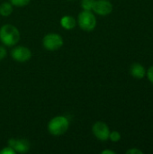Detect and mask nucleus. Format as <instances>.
Returning <instances> with one entry per match:
<instances>
[{"instance_id":"obj_17","label":"nucleus","mask_w":153,"mask_h":154,"mask_svg":"<svg viewBox=\"0 0 153 154\" xmlns=\"http://www.w3.org/2000/svg\"><path fill=\"white\" fill-rule=\"evenodd\" d=\"M146 76H147L148 79L153 84V66L150 67L149 69L146 71Z\"/></svg>"},{"instance_id":"obj_10","label":"nucleus","mask_w":153,"mask_h":154,"mask_svg":"<svg viewBox=\"0 0 153 154\" xmlns=\"http://www.w3.org/2000/svg\"><path fill=\"white\" fill-rule=\"evenodd\" d=\"M60 25L65 30H72L77 25V20L71 15H64L60 19Z\"/></svg>"},{"instance_id":"obj_15","label":"nucleus","mask_w":153,"mask_h":154,"mask_svg":"<svg viewBox=\"0 0 153 154\" xmlns=\"http://www.w3.org/2000/svg\"><path fill=\"white\" fill-rule=\"evenodd\" d=\"M0 154H15V152L10 146H8V147H5L4 149H2L0 151Z\"/></svg>"},{"instance_id":"obj_18","label":"nucleus","mask_w":153,"mask_h":154,"mask_svg":"<svg viewBox=\"0 0 153 154\" xmlns=\"http://www.w3.org/2000/svg\"><path fill=\"white\" fill-rule=\"evenodd\" d=\"M126 154H143V152L136 148H132L126 151Z\"/></svg>"},{"instance_id":"obj_11","label":"nucleus","mask_w":153,"mask_h":154,"mask_svg":"<svg viewBox=\"0 0 153 154\" xmlns=\"http://www.w3.org/2000/svg\"><path fill=\"white\" fill-rule=\"evenodd\" d=\"M13 5L10 2H4L0 5V15L7 17L13 13Z\"/></svg>"},{"instance_id":"obj_6","label":"nucleus","mask_w":153,"mask_h":154,"mask_svg":"<svg viewBox=\"0 0 153 154\" xmlns=\"http://www.w3.org/2000/svg\"><path fill=\"white\" fill-rule=\"evenodd\" d=\"M11 57L17 62H26L32 58V51L25 46H16L11 51Z\"/></svg>"},{"instance_id":"obj_4","label":"nucleus","mask_w":153,"mask_h":154,"mask_svg":"<svg viewBox=\"0 0 153 154\" xmlns=\"http://www.w3.org/2000/svg\"><path fill=\"white\" fill-rule=\"evenodd\" d=\"M63 38L58 33H48L42 39V46L48 51H57L63 46Z\"/></svg>"},{"instance_id":"obj_7","label":"nucleus","mask_w":153,"mask_h":154,"mask_svg":"<svg viewBox=\"0 0 153 154\" xmlns=\"http://www.w3.org/2000/svg\"><path fill=\"white\" fill-rule=\"evenodd\" d=\"M92 11L98 15L106 16L112 13L113 5L109 0H96Z\"/></svg>"},{"instance_id":"obj_9","label":"nucleus","mask_w":153,"mask_h":154,"mask_svg":"<svg viewBox=\"0 0 153 154\" xmlns=\"http://www.w3.org/2000/svg\"><path fill=\"white\" fill-rule=\"evenodd\" d=\"M146 69L144 68L143 65L140 63H133L130 67V73L131 75L138 79H143L146 76Z\"/></svg>"},{"instance_id":"obj_13","label":"nucleus","mask_w":153,"mask_h":154,"mask_svg":"<svg viewBox=\"0 0 153 154\" xmlns=\"http://www.w3.org/2000/svg\"><path fill=\"white\" fill-rule=\"evenodd\" d=\"M31 0H9V2L14 5V6H17V7H23V6H25L27 5H29Z\"/></svg>"},{"instance_id":"obj_16","label":"nucleus","mask_w":153,"mask_h":154,"mask_svg":"<svg viewBox=\"0 0 153 154\" xmlns=\"http://www.w3.org/2000/svg\"><path fill=\"white\" fill-rule=\"evenodd\" d=\"M7 55V51H6V48L5 46H2L0 45V61L3 60Z\"/></svg>"},{"instance_id":"obj_2","label":"nucleus","mask_w":153,"mask_h":154,"mask_svg":"<svg viewBox=\"0 0 153 154\" xmlns=\"http://www.w3.org/2000/svg\"><path fill=\"white\" fill-rule=\"evenodd\" d=\"M69 127V121L64 116H57L50 120L48 124V131L53 136L63 135Z\"/></svg>"},{"instance_id":"obj_3","label":"nucleus","mask_w":153,"mask_h":154,"mask_svg":"<svg viewBox=\"0 0 153 154\" xmlns=\"http://www.w3.org/2000/svg\"><path fill=\"white\" fill-rule=\"evenodd\" d=\"M77 23L85 32H92L96 26V18L92 11L83 10L78 15Z\"/></svg>"},{"instance_id":"obj_19","label":"nucleus","mask_w":153,"mask_h":154,"mask_svg":"<svg viewBox=\"0 0 153 154\" xmlns=\"http://www.w3.org/2000/svg\"><path fill=\"white\" fill-rule=\"evenodd\" d=\"M116 152L112 150H104L101 152V154H115Z\"/></svg>"},{"instance_id":"obj_1","label":"nucleus","mask_w":153,"mask_h":154,"mask_svg":"<svg viewBox=\"0 0 153 154\" xmlns=\"http://www.w3.org/2000/svg\"><path fill=\"white\" fill-rule=\"evenodd\" d=\"M20 40V32L13 24L6 23L0 28V42L8 47H13Z\"/></svg>"},{"instance_id":"obj_5","label":"nucleus","mask_w":153,"mask_h":154,"mask_svg":"<svg viewBox=\"0 0 153 154\" xmlns=\"http://www.w3.org/2000/svg\"><path fill=\"white\" fill-rule=\"evenodd\" d=\"M92 133L97 140L101 142H106L109 139L110 129L106 123L98 121L93 125Z\"/></svg>"},{"instance_id":"obj_12","label":"nucleus","mask_w":153,"mask_h":154,"mask_svg":"<svg viewBox=\"0 0 153 154\" xmlns=\"http://www.w3.org/2000/svg\"><path fill=\"white\" fill-rule=\"evenodd\" d=\"M96 0H81V7L85 11H92Z\"/></svg>"},{"instance_id":"obj_8","label":"nucleus","mask_w":153,"mask_h":154,"mask_svg":"<svg viewBox=\"0 0 153 154\" xmlns=\"http://www.w3.org/2000/svg\"><path fill=\"white\" fill-rule=\"evenodd\" d=\"M8 146L18 153H26L30 150V143L26 139H14L11 138L8 141Z\"/></svg>"},{"instance_id":"obj_14","label":"nucleus","mask_w":153,"mask_h":154,"mask_svg":"<svg viewBox=\"0 0 153 154\" xmlns=\"http://www.w3.org/2000/svg\"><path fill=\"white\" fill-rule=\"evenodd\" d=\"M109 139H110V141L113 142V143H118V142L121 140V134H120V133L117 132V131L110 132Z\"/></svg>"}]
</instances>
